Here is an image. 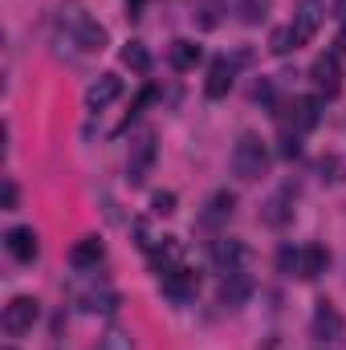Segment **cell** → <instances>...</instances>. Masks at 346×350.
Masks as SVG:
<instances>
[{
  "mask_svg": "<svg viewBox=\"0 0 346 350\" xmlns=\"http://www.w3.org/2000/svg\"><path fill=\"white\" fill-rule=\"evenodd\" d=\"M265 172H269V147H265L261 135L245 131V135L237 139V147H232V175L245 179V183H253V179H261Z\"/></svg>",
  "mask_w": 346,
  "mask_h": 350,
  "instance_id": "cell-1",
  "label": "cell"
},
{
  "mask_svg": "<svg viewBox=\"0 0 346 350\" xmlns=\"http://www.w3.org/2000/svg\"><path fill=\"white\" fill-rule=\"evenodd\" d=\"M277 118H281V131L297 139L318 126V98H293V102H285V110Z\"/></svg>",
  "mask_w": 346,
  "mask_h": 350,
  "instance_id": "cell-2",
  "label": "cell"
},
{
  "mask_svg": "<svg viewBox=\"0 0 346 350\" xmlns=\"http://www.w3.org/2000/svg\"><path fill=\"white\" fill-rule=\"evenodd\" d=\"M151 163H155V135H151V131H143L139 139H131L127 179H131V183H143V179H147V172H151Z\"/></svg>",
  "mask_w": 346,
  "mask_h": 350,
  "instance_id": "cell-3",
  "label": "cell"
},
{
  "mask_svg": "<svg viewBox=\"0 0 346 350\" xmlns=\"http://www.w3.org/2000/svg\"><path fill=\"white\" fill-rule=\"evenodd\" d=\"M310 82H314V90H318L322 98H338V90H343L338 57H334V53H322V57L310 66Z\"/></svg>",
  "mask_w": 346,
  "mask_h": 350,
  "instance_id": "cell-4",
  "label": "cell"
},
{
  "mask_svg": "<svg viewBox=\"0 0 346 350\" xmlns=\"http://www.w3.org/2000/svg\"><path fill=\"white\" fill-rule=\"evenodd\" d=\"M159 281H163V293H168L172 301H191V297L200 293V277H196L191 269H183V265L159 273Z\"/></svg>",
  "mask_w": 346,
  "mask_h": 350,
  "instance_id": "cell-5",
  "label": "cell"
},
{
  "mask_svg": "<svg viewBox=\"0 0 346 350\" xmlns=\"http://www.w3.org/2000/svg\"><path fill=\"white\" fill-rule=\"evenodd\" d=\"M346 334V322H343V314L334 310V301H318L314 306V338H322V342H338Z\"/></svg>",
  "mask_w": 346,
  "mask_h": 350,
  "instance_id": "cell-6",
  "label": "cell"
},
{
  "mask_svg": "<svg viewBox=\"0 0 346 350\" xmlns=\"http://www.w3.org/2000/svg\"><path fill=\"white\" fill-rule=\"evenodd\" d=\"M33 322H37V301L33 297H12L4 306V330L8 334H29Z\"/></svg>",
  "mask_w": 346,
  "mask_h": 350,
  "instance_id": "cell-7",
  "label": "cell"
},
{
  "mask_svg": "<svg viewBox=\"0 0 346 350\" xmlns=\"http://www.w3.org/2000/svg\"><path fill=\"white\" fill-rule=\"evenodd\" d=\"M4 249L16 257V261H37V253H41V245H37V232L29 228V224H16V228H8L4 232Z\"/></svg>",
  "mask_w": 346,
  "mask_h": 350,
  "instance_id": "cell-8",
  "label": "cell"
},
{
  "mask_svg": "<svg viewBox=\"0 0 346 350\" xmlns=\"http://www.w3.org/2000/svg\"><path fill=\"white\" fill-rule=\"evenodd\" d=\"M322 16H326V4H322V0H297V12H293V33L302 37V45L318 33Z\"/></svg>",
  "mask_w": 346,
  "mask_h": 350,
  "instance_id": "cell-9",
  "label": "cell"
},
{
  "mask_svg": "<svg viewBox=\"0 0 346 350\" xmlns=\"http://www.w3.org/2000/svg\"><path fill=\"white\" fill-rule=\"evenodd\" d=\"M212 261L220 265L224 273H232V269H241V265L249 261V249L241 241H232V237H216L212 241Z\"/></svg>",
  "mask_w": 346,
  "mask_h": 350,
  "instance_id": "cell-10",
  "label": "cell"
},
{
  "mask_svg": "<svg viewBox=\"0 0 346 350\" xmlns=\"http://www.w3.org/2000/svg\"><path fill=\"white\" fill-rule=\"evenodd\" d=\"M326 269H330V253H326L322 245H310V249L297 253V277H302V281H318Z\"/></svg>",
  "mask_w": 346,
  "mask_h": 350,
  "instance_id": "cell-11",
  "label": "cell"
},
{
  "mask_svg": "<svg viewBox=\"0 0 346 350\" xmlns=\"http://www.w3.org/2000/svg\"><path fill=\"white\" fill-rule=\"evenodd\" d=\"M118 94H122V78H114V74H102V78H98V82L86 90V106H90V110H102V106H110Z\"/></svg>",
  "mask_w": 346,
  "mask_h": 350,
  "instance_id": "cell-12",
  "label": "cell"
},
{
  "mask_svg": "<svg viewBox=\"0 0 346 350\" xmlns=\"http://www.w3.org/2000/svg\"><path fill=\"white\" fill-rule=\"evenodd\" d=\"M228 90H232V62H228V57H216V62L208 66L204 94H208V98H224Z\"/></svg>",
  "mask_w": 346,
  "mask_h": 350,
  "instance_id": "cell-13",
  "label": "cell"
},
{
  "mask_svg": "<svg viewBox=\"0 0 346 350\" xmlns=\"http://www.w3.org/2000/svg\"><path fill=\"white\" fill-rule=\"evenodd\" d=\"M106 257V245L98 237H82L74 249H70V265L74 269H98V261Z\"/></svg>",
  "mask_w": 346,
  "mask_h": 350,
  "instance_id": "cell-14",
  "label": "cell"
},
{
  "mask_svg": "<svg viewBox=\"0 0 346 350\" xmlns=\"http://www.w3.org/2000/svg\"><path fill=\"white\" fill-rule=\"evenodd\" d=\"M249 293H253V281H249L241 269L224 273V281H220V301H224V306H241Z\"/></svg>",
  "mask_w": 346,
  "mask_h": 350,
  "instance_id": "cell-15",
  "label": "cell"
},
{
  "mask_svg": "<svg viewBox=\"0 0 346 350\" xmlns=\"http://www.w3.org/2000/svg\"><path fill=\"white\" fill-rule=\"evenodd\" d=\"M224 8H232L241 25H261L269 16V0H224Z\"/></svg>",
  "mask_w": 346,
  "mask_h": 350,
  "instance_id": "cell-16",
  "label": "cell"
},
{
  "mask_svg": "<svg viewBox=\"0 0 346 350\" xmlns=\"http://www.w3.org/2000/svg\"><path fill=\"white\" fill-rule=\"evenodd\" d=\"M204 53H200V45L196 41H172V49H168V62H172V70H196V62H200Z\"/></svg>",
  "mask_w": 346,
  "mask_h": 350,
  "instance_id": "cell-17",
  "label": "cell"
},
{
  "mask_svg": "<svg viewBox=\"0 0 346 350\" xmlns=\"http://www.w3.org/2000/svg\"><path fill=\"white\" fill-rule=\"evenodd\" d=\"M78 45L90 49V53H102V45H106V29H102L98 21H90V16H78Z\"/></svg>",
  "mask_w": 346,
  "mask_h": 350,
  "instance_id": "cell-18",
  "label": "cell"
},
{
  "mask_svg": "<svg viewBox=\"0 0 346 350\" xmlns=\"http://www.w3.org/2000/svg\"><path fill=\"white\" fill-rule=\"evenodd\" d=\"M232 208H237V196H232V191H216V196L208 200L204 224H220V220H228V216H232Z\"/></svg>",
  "mask_w": 346,
  "mask_h": 350,
  "instance_id": "cell-19",
  "label": "cell"
},
{
  "mask_svg": "<svg viewBox=\"0 0 346 350\" xmlns=\"http://www.w3.org/2000/svg\"><path fill=\"white\" fill-rule=\"evenodd\" d=\"M297 45H302V37L293 33V25H285V29H273V33H269V49H273L277 57H285V53H293Z\"/></svg>",
  "mask_w": 346,
  "mask_h": 350,
  "instance_id": "cell-20",
  "label": "cell"
},
{
  "mask_svg": "<svg viewBox=\"0 0 346 350\" xmlns=\"http://www.w3.org/2000/svg\"><path fill=\"white\" fill-rule=\"evenodd\" d=\"M122 66H131L135 74H147L151 70V53L143 49V41H127L122 45Z\"/></svg>",
  "mask_w": 346,
  "mask_h": 350,
  "instance_id": "cell-21",
  "label": "cell"
},
{
  "mask_svg": "<svg viewBox=\"0 0 346 350\" xmlns=\"http://www.w3.org/2000/svg\"><path fill=\"white\" fill-rule=\"evenodd\" d=\"M151 212H155V216H172L175 212V191H155V196H151Z\"/></svg>",
  "mask_w": 346,
  "mask_h": 350,
  "instance_id": "cell-22",
  "label": "cell"
},
{
  "mask_svg": "<svg viewBox=\"0 0 346 350\" xmlns=\"http://www.w3.org/2000/svg\"><path fill=\"white\" fill-rule=\"evenodd\" d=\"M297 253H302V249H281V253H277V265H281V273H289V277L297 273Z\"/></svg>",
  "mask_w": 346,
  "mask_h": 350,
  "instance_id": "cell-23",
  "label": "cell"
},
{
  "mask_svg": "<svg viewBox=\"0 0 346 350\" xmlns=\"http://www.w3.org/2000/svg\"><path fill=\"white\" fill-rule=\"evenodd\" d=\"M318 172H322V179H343V163H338L334 155H326V159L318 163Z\"/></svg>",
  "mask_w": 346,
  "mask_h": 350,
  "instance_id": "cell-24",
  "label": "cell"
},
{
  "mask_svg": "<svg viewBox=\"0 0 346 350\" xmlns=\"http://www.w3.org/2000/svg\"><path fill=\"white\" fill-rule=\"evenodd\" d=\"M12 208H16V183L4 179V212H12Z\"/></svg>",
  "mask_w": 346,
  "mask_h": 350,
  "instance_id": "cell-25",
  "label": "cell"
},
{
  "mask_svg": "<svg viewBox=\"0 0 346 350\" xmlns=\"http://www.w3.org/2000/svg\"><path fill=\"white\" fill-rule=\"evenodd\" d=\"M102 350H131V342H127V334H110V338L102 342Z\"/></svg>",
  "mask_w": 346,
  "mask_h": 350,
  "instance_id": "cell-26",
  "label": "cell"
},
{
  "mask_svg": "<svg viewBox=\"0 0 346 350\" xmlns=\"http://www.w3.org/2000/svg\"><path fill=\"white\" fill-rule=\"evenodd\" d=\"M127 4H131V12H139V8H143L147 0H127Z\"/></svg>",
  "mask_w": 346,
  "mask_h": 350,
  "instance_id": "cell-27",
  "label": "cell"
},
{
  "mask_svg": "<svg viewBox=\"0 0 346 350\" xmlns=\"http://www.w3.org/2000/svg\"><path fill=\"white\" fill-rule=\"evenodd\" d=\"M338 16L346 21V0H338Z\"/></svg>",
  "mask_w": 346,
  "mask_h": 350,
  "instance_id": "cell-28",
  "label": "cell"
},
{
  "mask_svg": "<svg viewBox=\"0 0 346 350\" xmlns=\"http://www.w3.org/2000/svg\"><path fill=\"white\" fill-rule=\"evenodd\" d=\"M4 350H12V347H4Z\"/></svg>",
  "mask_w": 346,
  "mask_h": 350,
  "instance_id": "cell-29",
  "label": "cell"
}]
</instances>
